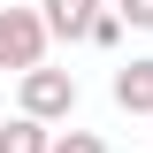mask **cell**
<instances>
[{
  "label": "cell",
  "instance_id": "obj_1",
  "mask_svg": "<svg viewBox=\"0 0 153 153\" xmlns=\"http://www.w3.org/2000/svg\"><path fill=\"white\" fill-rule=\"evenodd\" d=\"M76 76L69 69H54V61H46V69H31V76H16V115H31V123H46V130H54V123H69L76 115Z\"/></svg>",
  "mask_w": 153,
  "mask_h": 153
},
{
  "label": "cell",
  "instance_id": "obj_2",
  "mask_svg": "<svg viewBox=\"0 0 153 153\" xmlns=\"http://www.w3.org/2000/svg\"><path fill=\"white\" fill-rule=\"evenodd\" d=\"M46 46H54V31H46V16L38 8H0V69H46Z\"/></svg>",
  "mask_w": 153,
  "mask_h": 153
},
{
  "label": "cell",
  "instance_id": "obj_3",
  "mask_svg": "<svg viewBox=\"0 0 153 153\" xmlns=\"http://www.w3.org/2000/svg\"><path fill=\"white\" fill-rule=\"evenodd\" d=\"M107 8H115V0H38V16H46V31H54L61 46H84Z\"/></svg>",
  "mask_w": 153,
  "mask_h": 153
},
{
  "label": "cell",
  "instance_id": "obj_4",
  "mask_svg": "<svg viewBox=\"0 0 153 153\" xmlns=\"http://www.w3.org/2000/svg\"><path fill=\"white\" fill-rule=\"evenodd\" d=\"M115 107L123 115H153V54H130V61H115Z\"/></svg>",
  "mask_w": 153,
  "mask_h": 153
},
{
  "label": "cell",
  "instance_id": "obj_5",
  "mask_svg": "<svg viewBox=\"0 0 153 153\" xmlns=\"http://www.w3.org/2000/svg\"><path fill=\"white\" fill-rule=\"evenodd\" d=\"M0 153H54V130L31 123V115H16V123H0Z\"/></svg>",
  "mask_w": 153,
  "mask_h": 153
},
{
  "label": "cell",
  "instance_id": "obj_6",
  "mask_svg": "<svg viewBox=\"0 0 153 153\" xmlns=\"http://www.w3.org/2000/svg\"><path fill=\"white\" fill-rule=\"evenodd\" d=\"M123 31H130V23H123V16L107 8V16L92 23V38H84V46H100V54H115V46H123Z\"/></svg>",
  "mask_w": 153,
  "mask_h": 153
},
{
  "label": "cell",
  "instance_id": "obj_7",
  "mask_svg": "<svg viewBox=\"0 0 153 153\" xmlns=\"http://www.w3.org/2000/svg\"><path fill=\"white\" fill-rule=\"evenodd\" d=\"M54 153H107L100 130H54Z\"/></svg>",
  "mask_w": 153,
  "mask_h": 153
},
{
  "label": "cell",
  "instance_id": "obj_8",
  "mask_svg": "<svg viewBox=\"0 0 153 153\" xmlns=\"http://www.w3.org/2000/svg\"><path fill=\"white\" fill-rule=\"evenodd\" d=\"M115 16L130 23V31H153V0H115Z\"/></svg>",
  "mask_w": 153,
  "mask_h": 153
}]
</instances>
